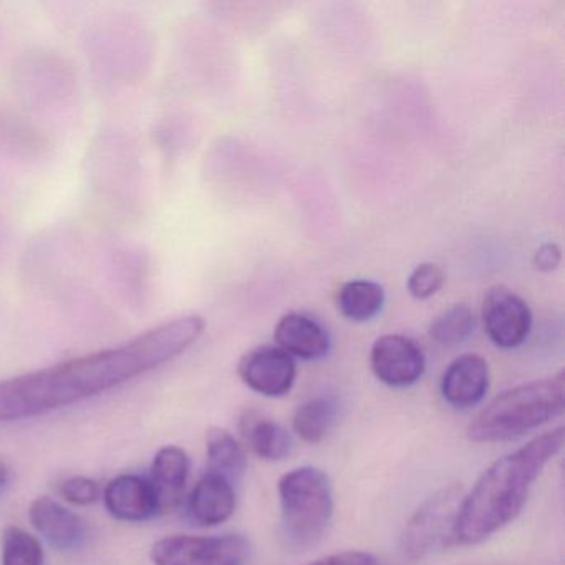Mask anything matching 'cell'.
<instances>
[{
	"label": "cell",
	"mask_w": 565,
	"mask_h": 565,
	"mask_svg": "<svg viewBox=\"0 0 565 565\" xmlns=\"http://www.w3.org/2000/svg\"><path fill=\"white\" fill-rule=\"evenodd\" d=\"M206 329L200 316L161 323L121 345L0 382V425L104 395L183 355Z\"/></svg>",
	"instance_id": "6da1fadb"
},
{
	"label": "cell",
	"mask_w": 565,
	"mask_h": 565,
	"mask_svg": "<svg viewBox=\"0 0 565 565\" xmlns=\"http://www.w3.org/2000/svg\"><path fill=\"white\" fill-rule=\"evenodd\" d=\"M385 292L372 280H350L337 294V307L352 322H366L382 310Z\"/></svg>",
	"instance_id": "ac0fdd59"
},
{
	"label": "cell",
	"mask_w": 565,
	"mask_h": 565,
	"mask_svg": "<svg viewBox=\"0 0 565 565\" xmlns=\"http://www.w3.org/2000/svg\"><path fill=\"white\" fill-rule=\"evenodd\" d=\"M488 390V362L475 353L458 356L443 373L441 395L452 408H472L482 402Z\"/></svg>",
	"instance_id": "7c38bea8"
},
{
	"label": "cell",
	"mask_w": 565,
	"mask_h": 565,
	"mask_svg": "<svg viewBox=\"0 0 565 565\" xmlns=\"http://www.w3.org/2000/svg\"><path fill=\"white\" fill-rule=\"evenodd\" d=\"M102 495L108 514L117 521L138 524L161 515L153 486L145 476L131 472L117 476L108 482Z\"/></svg>",
	"instance_id": "8fae6325"
},
{
	"label": "cell",
	"mask_w": 565,
	"mask_h": 565,
	"mask_svg": "<svg viewBox=\"0 0 565 565\" xmlns=\"http://www.w3.org/2000/svg\"><path fill=\"white\" fill-rule=\"evenodd\" d=\"M445 282V274L436 264H419L408 277V290L415 299L425 300L435 296Z\"/></svg>",
	"instance_id": "603a6c76"
},
{
	"label": "cell",
	"mask_w": 565,
	"mask_h": 565,
	"mask_svg": "<svg viewBox=\"0 0 565 565\" xmlns=\"http://www.w3.org/2000/svg\"><path fill=\"white\" fill-rule=\"evenodd\" d=\"M239 428L250 451L264 461H282L292 448L289 433L259 413L247 412L241 418Z\"/></svg>",
	"instance_id": "2e32d148"
},
{
	"label": "cell",
	"mask_w": 565,
	"mask_h": 565,
	"mask_svg": "<svg viewBox=\"0 0 565 565\" xmlns=\"http://www.w3.org/2000/svg\"><path fill=\"white\" fill-rule=\"evenodd\" d=\"M475 323V313L469 307L452 306L433 320L429 337L441 345H458L471 335Z\"/></svg>",
	"instance_id": "44dd1931"
},
{
	"label": "cell",
	"mask_w": 565,
	"mask_h": 565,
	"mask_svg": "<svg viewBox=\"0 0 565 565\" xmlns=\"http://www.w3.org/2000/svg\"><path fill=\"white\" fill-rule=\"evenodd\" d=\"M154 565H244L250 544L244 535H167L150 551Z\"/></svg>",
	"instance_id": "8992f818"
},
{
	"label": "cell",
	"mask_w": 565,
	"mask_h": 565,
	"mask_svg": "<svg viewBox=\"0 0 565 565\" xmlns=\"http://www.w3.org/2000/svg\"><path fill=\"white\" fill-rule=\"evenodd\" d=\"M29 521L39 535L57 551H77L84 547L88 539L87 521L49 495H41L31 502Z\"/></svg>",
	"instance_id": "30bf717a"
},
{
	"label": "cell",
	"mask_w": 565,
	"mask_h": 565,
	"mask_svg": "<svg viewBox=\"0 0 565 565\" xmlns=\"http://www.w3.org/2000/svg\"><path fill=\"white\" fill-rule=\"evenodd\" d=\"M337 406L330 398H312L294 413L292 428L302 441L316 445L326 438L335 422Z\"/></svg>",
	"instance_id": "d6986e66"
},
{
	"label": "cell",
	"mask_w": 565,
	"mask_h": 565,
	"mask_svg": "<svg viewBox=\"0 0 565 565\" xmlns=\"http://www.w3.org/2000/svg\"><path fill=\"white\" fill-rule=\"evenodd\" d=\"M237 373L244 385L259 395L284 396L296 383V360L279 347H260L241 359Z\"/></svg>",
	"instance_id": "9c48e42d"
},
{
	"label": "cell",
	"mask_w": 565,
	"mask_h": 565,
	"mask_svg": "<svg viewBox=\"0 0 565 565\" xmlns=\"http://www.w3.org/2000/svg\"><path fill=\"white\" fill-rule=\"evenodd\" d=\"M190 468V455L181 446L167 445L158 449L148 479L157 494L160 514L174 511L183 501Z\"/></svg>",
	"instance_id": "5bb4252c"
},
{
	"label": "cell",
	"mask_w": 565,
	"mask_h": 565,
	"mask_svg": "<svg viewBox=\"0 0 565 565\" xmlns=\"http://www.w3.org/2000/svg\"><path fill=\"white\" fill-rule=\"evenodd\" d=\"M9 481H11V471H9L8 465L0 459V494L6 491Z\"/></svg>",
	"instance_id": "484cf974"
},
{
	"label": "cell",
	"mask_w": 565,
	"mask_h": 565,
	"mask_svg": "<svg viewBox=\"0 0 565 565\" xmlns=\"http://www.w3.org/2000/svg\"><path fill=\"white\" fill-rule=\"evenodd\" d=\"M277 345L290 356L302 360H319L329 353L330 337L312 317L303 313H287L277 322Z\"/></svg>",
	"instance_id": "9a60e30c"
},
{
	"label": "cell",
	"mask_w": 565,
	"mask_h": 565,
	"mask_svg": "<svg viewBox=\"0 0 565 565\" xmlns=\"http://www.w3.org/2000/svg\"><path fill=\"white\" fill-rule=\"evenodd\" d=\"M307 565H379V561L370 552L347 551L327 555Z\"/></svg>",
	"instance_id": "cb8c5ba5"
},
{
	"label": "cell",
	"mask_w": 565,
	"mask_h": 565,
	"mask_svg": "<svg viewBox=\"0 0 565 565\" xmlns=\"http://www.w3.org/2000/svg\"><path fill=\"white\" fill-rule=\"evenodd\" d=\"M534 264L539 270H544V273L557 269L558 264H561V249L555 244H544L535 253Z\"/></svg>",
	"instance_id": "d4e9b609"
},
{
	"label": "cell",
	"mask_w": 565,
	"mask_h": 565,
	"mask_svg": "<svg viewBox=\"0 0 565 565\" xmlns=\"http://www.w3.org/2000/svg\"><path fill=\"white\" fill-rule=\"evenodd\" d=\"M370 365L380 382L393 388L415 385L426 369L425 353L405 335H383L375 340Z\"/></svg>",
	"instance_id": "ba28073f"
},
{
	"label": "cell",
	"mask_w": 565,
	"mask_h": 565,
	"mask_svg": "<svg viewBox=\"0 0 565 565\" xmlns=\"http://www.w3.org/2000/svg\"><path fill=\"white\" fill-rule=\"evenodd\" d=\"M465 494L461 484L446 486L413 512L402 534L405 555L418 561L456 544V521Z\"/></svg>",
	"instance_id": "5b68a950"
},
{
	"label": "cell",
	"mask_w": 565,
	"mask_h": 565,
	"mask_svg": "<svg viewBox=\"0 0 565 565\" xmlns=\"http://www.w3.org/2000/svg\"><path fill=\"white\" fill-rule=\"evenodd\" d=\"M280 521L287 545L297 551L312 547L326 534L333 515L329 476L312 466L292 469L280 478Z\"/></svg>",
	"instance_id": "277c9868"
},
{
	"label": "cell",
	"mask_w": 565,
	"mask_h": 565,
	"mask_svg": "<svg viewBox=\"0 0 565 565\" xmlns=\"http://www.w3.org/2000/svg\"><path fill=\"white\" fill-rule=\"evenodd\" d=\"M482 322L489 340L499 349H515L527 339L532 313L527 302L504 286L488 290L482 300Z\"/></svg>",
	"instance_id": "52a82bcc"
},
{
	"label": "cell",
	"mask_w": 565,
	"mask_h": 565,
	"mask_svg": "<svg viewBox=\"0 0 565 565\" xmlns=\"http://www.w3.org/2000/svg\"><path fill=\"white\" fill-rule=\"evenodd\" d=\"M564 428L552 429L492 462L462 498L456 544H481L511 524L524 509L545 466L564 448Z\"/></svg>",
	"instance_id": "7a4b0ae2"
},
{
	"label": "cell",
	"mask_w": 565,
	"mask_h": 565,
	"mask_svg": "<svg viewBox=\"0 0 565 565\" xmlns=\"http://www.w3.org/2000/svg\"><path fill=\"white\" fill-rule=\"evenodd\" d=\"M207 471L224 476L231 482L243 478L247 455L241 443L227 429L213 426L206 433Z\"/></svg>",
	"instance_id": "e0dca14e"
},
{
	"label": "cell",
	"mask_w": 565,
	"mask_h": 565,
	"mask_svg": "<svg viewBox=\"0 0 565 565\" xmlns=\"http://www.w3.org/2000/svg\"><path fill=\"white\" fill-rule=\"evenodd\" d=\"M57 492L74 505H92L100 499L102 489L95 479L87 476H71L58 482Z\"/></svg>",
	"instance_id": "7402d4cb"
},
{
	"label": "cell",
	"mask_w": 565,
	"mask_h": 565,
	"mask_svg": "<svg viewBox=\"0 0 565 565\" xmlns=\"http://www.w3.org/2000/svg\"><path fill=\"white\" fill-rule=\"evenodd\" d=\"M236 511V492L233 482L224 476L207 471L194 484L188 498V514L203 527H214L230 521Z\"/></svg>",
	"instance_id": "4fadbf2b"
},
{
	"label": "cell",
	"mask_w": 565,
	"mask_h": 565,
	"mask_svg": "<svg viewBox=\"0 0 565 565\" xmlns=\"http://www.w3.org/2000/svg\"><path fill=\"white\" fill-rule=\"evenodd\" d=\"M2 565H44L41 541L18 525H9L2 534Z\"/></svg>",
	"instance_id": "ffe728a7"
},
{
	"label": "cell",
	"mask_w": 565,
	"mask_h": 565,
	"mask_svg": "<svg viewBox=\"0 0 565 565\" xmlns=\"http://www.w3.org/2000/svg\"><path fill=\"white\" fill-rule=\"evenodd\" d=\"M565 408V375L522 383L495 396L471 423L466 435L475 443L522 438L558 418Z\"/></svg>",
	"instance_id": "3957f363"
}]
</instances>
